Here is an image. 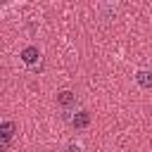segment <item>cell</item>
Instances as JSON below:
<instances>
[{"label":"cell","instance_id":"2","mask_svg":"<svg viewBox=\"0 0 152 152\" xmlns=\"http://www.w3.org/2000/svg\"><path fill=\"white\" fill-rule=\"evenodd\" d=\"M21 62H24V64H28V66H36V64L40 62V50H38L36 45L24 48V50H21Z\"/></svg>","mask_w":152,"mask_h":152},{"label":"cell","instance_id":"5","mask_svg":"<svg viewBox=\"0 0 152 152\" xmlns=\"http://www.w3.org/2000/svg\"><path fill=\"white\" fill-rule=\"evenodd\" d=\"M135 81H138L140 88H152V71H138Z\"/></svg>","mask_w":152,"mask_h":152},{"label":"cell","instance_id":"1","mask_svg":"<svg viewBox=\"0 0 152 152\" xmlns=\"http://www.w3.org/2000/svg\"><path fill=\"white\" fill-rule=\"evenodd\" d=\"M14 131H17V124L14 121H2L0 124V150H7L12 138H14Z\"/></svg>","mask_w":152,"mask_h":152},{"label":"cell","instance_id":"4","mask_svg":"<svg viewBox=\"0 0 152 152\" xmlns=\"http://www.w3.org/2000/svg\"><path fill=\"white\" fill-rule=\"evenodd\" d=\"M71 124H74V128H86V126L90 124V114H88V112H78V114L71 119Z\"/></svg>","mask_w":152,"mask_h":152},{"label":"cell","instance_id":"6","mask_svg":"<svg viewBox=\"0 0 152 152\" xmlns=\"http://www.w3.org/2000/svg\"><path fill=\"white\" fill-rule=\"evenodd\" d=\"M66 152H83V147L76 145V142H69V145H66Z\"/></svg>","mask_w":152,"mask_h":152},{"label":"cell","instance_id":"3","mask_svg":"<svg viewBox=\"0 0 152 152\" xmlns=\"http://www.w3.org/2000/svg\"><path fill=\"white\" fill-rule=\"evenodd\" d=\"M57 104L64 107V109H69V107L76 104V95H74L71 90H59V93H57Z\"/></svg>","mask_w":152,"mask_h":152}]
</instances>
